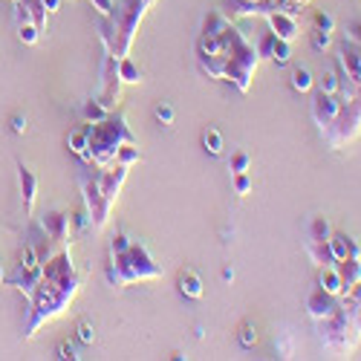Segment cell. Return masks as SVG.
<instances>
[{"label": "cell", "instance_id": "cell-44", "mask_svg": "<svg viewBox=\"0 0 361 361\" xmlns=\"http://www.w3.org/2000/svg\"><path fill=\"white\" fill-rule=\"evenodd\" d=\"M347 38H350V41H355V44L361 47V23H353V26H350V32H347Z\"/></svg>", "mask_w": 361, "mask_h": 361}, {"label": "cell", "instance_id": "cell-17", "mask_svg": "<svg viewBox=\"0 0 361 361\" xmlns=\"http://www.w3.org/2000/svg\"><path fill=\"white\" fill-rule=\"evenodd\" d=\"M336 269H338V275H341L344 292L361 283V257H344V260H336ZM344 292H341V295H344Z\"/></svg>", "mask_w": 361, "mask_h": 361}, {"label": "cell", "instance_id": "cell-49", "mask_svg": "<svg viewBox=\"0 0 361 361\" xmlns=\"http://www.w3.org/2000/svg\"><path fill=\"white\" fill-rule=\"evenodd\" d=\"M252 4H266V0H252Z\"/></svg>", "mask_w": 361, "mask_h": 361}, {"label": "cell", "instance_id": "cell-30", "mask_svg": "<svg viewBox=\"0 0 361 361\" xmlns=\"http://www.w3.org/2000/svg\"><path fill=\"white\" fill-rule=\"evenodd\" d=\"M318 90H324V93H341V78L336 75V73H324L321 78H318Z\"/></svg>", "mask_w": 361, "mask_h": 361}, {"label": "cell", "instance_id": "cell-5", "mask_svg": "<svg viewBox=\"0 0 361 361\" xmlns=\"http://www.w3.org/2000/svg\"><path fill=\"white\" fill-rule=\"evenodd\" d=\"M147 9L150 6L145 4V0H122V4H118V9L110 15L116 32H113V47L107 52H113L116 58H125L130 52L133 35H136V29H139V23H142Z\"/></svg>", "mask_w": 361, "mask_h": 361}, {"label": "cell", "instance_id": "cell-35", "mask_svg": "<svg viewBox=\"0 0 361 361\" xmlns=\"http://www.w3.org/2000/svg\"><path fill=\"white\" fill-rule=\"evenodd\" d=\"M310 6V0H278V9L289 12V15H300Z\"/></svg>", "mask_w": 361, "mask_h": 361}, {"label": "cell", "instance_id": "cell-29", "mask_svg": "<svg viewBox=\"0 0 361 361\" xmlns=\"http://www.w3.org/2000/svg\"><path fill=\"white\" fill-rule=\"evenodd\" d=\"M312 29H321V32H336V18L329 12H324V9H318L312 15Z\"/></svg>", "mask_w": 361, "mask_h": 361}, {"label": "cell", "instance_id": "cell-42", "mask_svg": "<svg viewBox=\"0 0 361 361\" xmlns=\"http://www.w3.org/2000/svg\"><path fill=\"white\" fill-rule=\"evenodd\" d=\"M9 125H12V133H26V116L15 113V116L9 118Z\"/></svg>", "mask_w": 361, "mask_h": 361}, {"label": "cell", "instance_id": "cell-22", "mask_svg": "<svg viewBox=\"0 0 361 361\" xmlns=\"http://www.w3.org/2000/svg\"><path fill=\"white\" fill-rule=\"evenodd\" d=\"M202 147H205V154H212V157H220L223 154V136L217 128H205L202 130Z\"/></svg>", "mask_w": 361, "mask_h": 361}, {"label": "cell", "instance_id": "cell-47", "mask_svg": "<svg viewBox=\"0 0 361 361\" xmlns=\"http://www.w3.org/2000/svg\"><path fill=\"white\" fill-rule=\"evenodd\" d=\"M6 281V275H4V266H0V283H4Z\"/></svg>", "mask_w": 361, "mask_h": 361}, {"label": "cell", "instance_id": "cell-2", "mask_svg": "<svg viewBox=\"0 0 361 361\" xmlns=\"http://www.w3.org/2000/svg\"><path fill=\"white\" fill-rule=\"evenodd\" d=\"M41 269H44L41 283H38L32 300H29V304H32V318H29V324H26V333H23L26 338H32L47 321L61 315L70 300L78 295V286L84 281V275L75 272L73 257H70L67 249H61L49 260H44Z\"/></svg>", "mask_w": 361, "mask_h": 361}, {"label": "cell", "instance_id": "cell-21", "mask_svg": "<svg viewBox=\"0 0 361 361\" xmlns=\"http://www.w3.org/2000/svg\"><path fill=\"white\" fill-rule=\"evenodd\" d=\"M107 116H110V107L102 99H87L81 104V118L87 125H96V122H102V118H107Z\"/></svg>", "mask_w": 361, "mask_h": 361}, {"label": "cell", "instance_id": "cell-24", "mask_svg": "<svg viewBox=\"0 0 361 361\" xmlns=\"http://www.w3.org/2000/svg\"><path fill=\"white\" fill-rule=\"evenodd\" d=\"M312 87H315V78H312V73L307 67H298L292 73V90H295V93H310Z\"/></svg>", "mask_w": 361, "mask_h": 361}, {"label": "cell", "instance_id": "cell-6", "mask_svg": "<svg viewBox=\"0 0 361 361\" xmlns=\"http://www.w3.org/2000/svg\"><path fill=\"white\" fill-rule=\"evenodd\" d=\"M318 333H321V344L329 355H347L358 344V336H355V329L350 324L347 310L341 307V300H338V310L333 315L318 321Z\"/></svg>", "mask_w": 361, "mask_h": 361}, {"label": "cell", "instance_id": "cell-1", "mask_svg": "<svg viewBox=\"0 0 361 361\" xmlns=\"http://www.w3.org/2000/svg\"><path fill=\"white\" fill-rule=\"evenodd\" d=\"M197 61L205 75L231 81L240 93H249L260 55H257V47L243 38V32L228 20L226 12L212 9L202 20Z\"/></svg>", "mask_w": 361, "mask_h": 361}, {"label": "cell", "instance_id": "cell-40", "mask_svg": "<svg viewBox=\"0 0 361 361\" xmlns=\"http://www.w3.org/2000/svg\"><path fill=\"white\" fill-rule=\"evenodd\" d=\"M93 4V9L102 15V18H110L113 15V0H90Z\"/></svg>", "mask_w": 361, "mask_h": 361}, {"label": "cell", "instance_id": "cell-15", "mask_svg": "<svg viewBox=\"0 0 361 361\" xmlns=\"http://www.w3.org/2000/svg\"><path fill=\"white\" fill-rule=\"evenodd\" d=\"M18 185H20V200H23V212L32 214L35 197H38V176L32 168H26L23 162L18 165Z\"/></svg>", "mask_w": 361, "mask_h": 361}, {"label": "cell", "instance_id": "cell-38", "mask_svg": "<svg viewBox=\"0 0 361 361\" xmlns=\"http://www.w3.org/2000/svg\"><path fill=\"white\" fill-rule=\"evenodd\" d=\"M78 338H81L84 344H93V338H96L93 324H90V321H81V324H78Z\"/></svg>", "mask_w": 361, "mask_h": 361}, {"label": "cell", "instance_id": "cell-18", "mask_svg": "<svg viewBox=\"0 0 361 361\" xmlns=\"http://www.w3.org/2000/svg\"><path fill=\"white\" fill-rule=\"evenodd\" d=\"M318 286H321L324 292H329V295H336V298H341V292H344V283H341V275H338V269H336V263H326V266H318Z\"/></svg>", "mask_w": 361, "mask_h": 361}, {"label": "cell", "instance_id": "cell-41", "mask_svg": "<svg viewBox=\"0 0 361 361\" xmlns=\"http://www.w3.org/2000/svg\"><path fill=\"white\" fill-rule=\"evenodd\" d=\"M272 44H275V35L269 32V35L257 44V55H260V58H269V55H272Z\"/></svg>", "mask_w": 361, "mask_h": 361}, {"label": "cell", "instance_id": "cell-3", "mask_svg": "<svg viewBox=\"0 0 361 361\" xmlns=\"http://www.w3.org/2000/svg\"><path fill=\"white\" fill-rule=\"evenodd\" d=\"M162 278V266L150 257L145 243H130L118 252H110V266H107V283L110 286H130L139 281H157Z\"/></svg>", "mask_w": 361, "mask_h": 361}, {"label": "cell", "instance_id": "cell-46", "mask_svg": "<svg viewBox=\"0 0 361 361\" xmlns=\"http://www.w3.org/2000/svg\"><path fill=\"white\" fill-rule=\"evenodd\" d=\"M223 281H234V269H223Z\"/></svg>", "mask_w": 361, "mask_h": 361}, {"label": "cell", "instance_id": "cell-8", "mask_svg": "<svg viewBox=\"0 0 361 361\" xmlns=\"http://www.w3.org/2000/svg\"><path fill=\"white\" fill-rule=\"evenodd\" d=\"M128 171L125 165H116V168H102L99 171V185H102V212H99V223L96 228H104L110 212H113V205L118 200V191H122L125 185V179H128Z\"/></svg>", "mask_w": 361, "mask_h": 361}, {"label": "cell", "instance_id": "cell-4", "mask_svg": "<svg viewBox=\"0 0 361 361\" xmlns=\"http://www.w3.org/2000/svg\"><path fill=\"white\" fill-rule=\"evenodd\" d=\"M128 142H136V136L130 133L125 116H107L87 128V162H93L96 168H110L116 162L118 147Z\"/></svg>", "mask_w": 361, "mask_h": 361}, {"label": "cell", "instance_id": "cell-34", "mask_svg": "<svg viewBox=\"0 0 361 361\" xmlns=\"http://www.w3.org/2000/svg\"><path fill=\"white\" fill-rule=\"evenodd\" d=\"M18 266H41V257H38V252H35L32 243H26V246L20 249V263H18Z\"/></svg>", "mask_w": 361, "mask_h": 361}, {"label": "cell", "instance_id": "cell-39", "mask_svg": "<svg viewBox=\"0 0 361 361\" xmlns=\"http://www.w3.org/2000/svg\"><path fill=\"white\" fill-rule=\"evenodd\" d=\"M154 116L159 118V122H162V125H173V107H171V104H157Z\"/></svg>", "mask_w": 361, "mask_h": 361}, {"label": "cell", "instance_id": "cell-16", "mask_svg": "<svg viewBox=\"0 0 361 361\" xmlns=\"http://www.w3.org/2000/svg\"><path fill=\"white\" fill-rule=\"evenodd\" d=\"M329 252H333V263L344 260V257H361L358 240L350 237L347 231H333V234H329Z\"/></svg>", "mask_w": 361, "mask_h": 361}, {"label": "cell", "instance_id": "cell-50", "mask_svg": "<svg viewBox=\"0 0 361 361\" xmlns=\"http://www.w3.org/2000/svg\"><path fill=\"white\" fill-rule=\"evenodd\" d=\"M12 4H18V0H12Z\"/></svg>", "mask_w": 361, "mask_h": 361}, {"label": "cell", "instance_id": "cell-7", "mask_svg": "<svg viewBox=\"0 0 361 361\" xmlns=\"http://www.w3.org/2000/svg\"><path fill=\"white\" fill-rule=\"evenodd\" d=\"M324 136H326L329 147H336V150L361 136V87L355 90L347 102H341L338 118H336L333 128H329Z\"/></svg>", "mask_w": 361, "mask_h": 361}, {"label": "cell", "instance_id": "cell-32", "mask_svg": "<svg viewBox=\"0 0 361 361\" xmlns=\"http://www.w3.org/2000/svg\"><path fill=\"white\" fill-rule=\"evenodd\" d=\"M249 168H252V157L246 150H237L231 157V173H249Z\"/></svg>", "mask_w": 361, "mask_h": 361}, {"label": "cell", "instance_id": "cell-14", "mask_svg": "<svg viewBox=\"0 0 361 361\" xmlns=\"http://www.w3.org/2000/svg\"><path fill=\"white\" fill-rule=\"evenodd\" d=\"M41 275H44V269L41 266H18V272L9 278V283L26 295V300H32L38 283H41Z\"/></svg>", "mask_w": 361, "mask_h": 361}, {"label": "cell", "instance_id": "cell-31", "mask_svg": "<svg viewBox=\"0 0 361 361\" xmlns=\"http://www.w3.org/2000/svg\"><path fill=\"white\" fill-rule=\"evenodd\" d=\"M275 347H278V355H281V358H292V355H295V338H292L289 333H281V336L275 338Z\"/></svg>", "mask_w": 361, "mask_h": 361}, {"label": "cell", "instance_id": "cell-28", "mask_svg": "<svg viewBox=\"0 0 361 361\" xmlns=\"http://www.w3.org/2000/svg\"><path fill=\"white\" fill-rule=\"evenodd\" d=\"M15 29H18V38H20L26 47H35L38 38H41V29H38L32 20H26V23H20V26H15Z\"/></svg>", "mask_w": 361, "mask_h": 361}, {"label": "cell", "instance_id": "cell-9", "mask_svg": "<svg viewBox=\"0 0 361 361\" xmlns=\"http://www.w3.org/2000/svg\"><path fill=\"white\" fill-rule=\"evenodd\" d=\"M310 113H312V122L318 125V130L326 133L329 128H333L336 118H338V113H341V99L336 93H324V90H315Z\"/></svg>", "mask_w": 361, "mask_h": 361}, {"label": "cell", "instance_id": "cell-13", "mask_svg": "<svg viewBox=\"0 0 361 361\" xmlns=\"http://www.w3.org/2000/svg\"><path fill=\"white\" fill-rule=\"evenodd\" d=\"M336 310H338V298H336V295H329V292H324L321 286L312 289V292L307 295V312H310V318L324 321V318L333 315Z\"/></svg>", "mask_w": 361, "mask_h": 361}, {"label": "cell", "instance_id": "cell-11", "mask_svg": "<svg viewBox=\"0 0 361 361\" xmlns=\"http://www.w3.org/2000/svg\"><path fill=\"white\" fill-rule=\"evenodd\" d=\"M70 223H73V217L64 214V212H49V214L41 217V228H44V234H47L49 240H55V243H70V240H73V234H70Z\"/></svg>", "mask_w": 361, "mask_h": 361}, {"label": "cell", "instance_id": "cell-33", "mask_svg": "<svg viewBox=\"0 0 361 361\" xmlns=\"http://www.w3.org/2000/svg\"><path fill=\"white\" fill-rule=\"evenodd\" d=\"M240 344H243V347H255L257 344V329H255V324H249V321H243V324H240Z\"/></svg>", "mask_w": 361, "mask_h": 361}, {"label": "cell", "instance_id": "cell-23", "mask_svg": "<svg viewBox=\"0 0 361 361\" xmlns=\"http://www.w3.org/2000/svg\"><path fill=\"white\" fill-rule=\"evenodd\" d=\"M118 78H122L125 84H142V70L130 61V58H118Z\"/></svg>", "mask_w": 361, "mask_h": 361}, {"label": "cell", "instance_id": "cell-43", "mask_svg": "<svg viewBox=\"0 0 361 361\" xmlns=\"http://www.w3.org/2000/svg\"><path fill=\"white\" fill-rule=\"evenodd\" d=\"M58 358H78L75 355V350H73V344L70 341H64L61 347H58Z\"/></svg>", "mask_w": 361, "mask_h": 361}, {"label": "cell", "instance_id": "cell-20", "mask_svg": "<svg viewBox=\"0 0 361 361\" xmlns=\"http://www.w3.org/2000/svg\"><path fill=\"white\" fill-rule=\"evenodd\" d=\"M176 286H179V295H185V298H191V300H197V298H202V278L197 275V272H191V269H185L183 275H179V281H176Z\"/></svg>", "mask_w": 361, "mask_h": 361}, {"label": "cell", "instance_id": "cell-10", "mask_svg": "<svg viewBox=\"0 0 361 361\" xmlns=\"http://www.w3.org/2000/svg\"><path fill=\"white\" fill-rule=\"evenodd\" d=\"M266 23H269V32L275 38H283V41H295L300 35V18L298 15H289L283 9H275L266 15Z\"/></svg>", "mask_w": 361, "mask_h": 361}, {"label": "cell", "instance_id": "cell-25", "mask_svg": "<svg viewBox=\"0 0 361 361\" xmlns=\"http://www.w3.org/2000/svg\"><path fill=\"white\" fill-rule=\"evenodd\" d=\"M139 159H142V150L136 147V142H128V145H122V147H118V154H116V162H118V165H125V168L136 165Z\"/></svg>", "mask_w": 361, "mask_h": 361}, {"label": "cell", "instance_id": "cell-12", "mask_svg": "<svg viewBox=\"0 0 361 361\" xmlns=\"http://www.w3.org/2000/svg\"><path fill=\"white\" fill-rule=\"evenodd\" d=\"M338 67L344 73V78L353 87H361V47L355 44H344L338 49Z\"/></svg>", "mask_w": 361, "mask_h": 361}, {"label": "cell", "instance_id": "cell-19", "mask_svg": "<svg viewBox=\"0 0 361 361\" xmlns=\"http://www.w3.org/2000/svg\"><path fill=\"white\" fill-rule=\"evenodd\" d=\"M307 255L315 266H326L333 263V252H329V240L324 237H307Z\"/></svg>", "mask_w": 361, "mask_h": 361}, {"label": "cell", "instance_id": "cell-48", "mask_svg": "<svg viewBox=\"0 0 361 361\" xmlns=\"http://www.w3.org/2000/svg\"><path fill=\"white\" fill-rule=\"evenodd\" d=\"M145 4H147V6H154V4H157V0H145Z\"/></svg>", "mask_w": 361, "mask_h": 361}, {"label": "cell", "instance_id": "cell-36", "mask_svg": "<svg viewBox=\"0 0 361 361\" xmlns=\"http://www.w3.org/2000/svg\"><path fill=\"white\" fill-rule=\"evenodd\" d=\"M329 44H333V32H321V29H312V49L324 52Z\"/></svg>", "mask_w": 361, "mask_h": 361}, {"label": "cell", "instance_id": "cell-37", "mask_svg": "<svg viewBox=\"0 0 361 361\" xmlns=\"http://www.w3.org/2000/svg\"><path fill=\"white\" fill-rule=\"evenodd\" d=\"M234 191H237L240 197H246V194L252 191V176H249V173H234Z\"/></svg>", "mask_w": 361, "mask_h": 361}, {"label": "cell", "instance_id": "cell-26", "mask_svg": "<svg viewBox=\"0 0 361 361\" xmlns=\"http://www.w3.org/2000/svg\"><path fill=\"white\" fill-rule=\"evenodd\" d=\"M67 147L73 150L78 159L87 162V128H84V130H73V133L67 136Z\"/></svg>", "mask_w": 361, "mask_h": 361}, {"label": "cell", "instance_id": "cell-45", "mask_svg": "<svg viewBox=\"0 0 361 361\" xmlns=\"http://www.w3.org/2000/svg\"><path fill=\"white\" fill-rule=\"evenodd\" d=\"M44 9L47 12H58L61 9V0H44Z\"/></svg>", "mask_w": 361, "mask_h": 361}, {"label": "cell", "instance_id": "cell-27", "mask_svg": "<svg viewBox=\"0 0 361 361\" xmlns=\"http://www.w3.org/2000/svg\"><path fill=\"white\" fill-rule=\"evenodd\" d=\"M269 58H272V61L275 64H289L292 61V41H283V38H275V44H272V55H269Z\"/></svg>", "mask_w": 361, "mask_h": 361}]
</instances>
